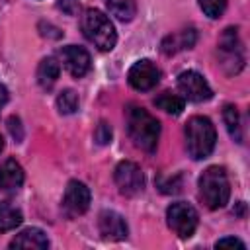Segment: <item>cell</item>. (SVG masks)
Here are the masks:
<instances>
[{"label": "cell", "instance_id": "cell-18", "mask_svg": "<svg viewBox=\"0 0 250 250\" xmlns=\"http://www.w3.org/2000/svg\"><path fill=\"white\" fill-rule=\"evenodd\" d=\"M154 105L160 107L162 111L170 113V115H180L184 111L186 102H184V98H180V96H176L172 92H162L160 96L154 98Z\"/></svg>", "mask_w": 250, "mask_h": 250}, {"label": "cell", "instance_id": "cell-27", "mask_svg": "<svg viewBox=\"0 0 250 250\" xmlns=\"http://www.w3.org/2000/svg\"><path fill=\"white\" fill-rule=\"evenodd\" d=\"M2 148H4V139H2V135H0V152H2Z\"/></svg>", "mask_w": 250, "mask_h": 250}, {"label": "cell", "instance_id": "cell-22", "mask_svg": "<svg viewBox=\"0 0 250 250\" xmlns=\"http://www.w3.org/2000/svg\"><path fill=\"white\" fill-rule=\"evenodd\" d=\"M111 137H113V131H111V125L105 123V121H100L96 131H94V139L98 145H109L111 143Z\"/></svg>", "mask_w": 250, "mask_h": 250}, {"label": "cell", "instance_id": "cell-16", "mask_svg": "<svg viewBox=\"0 0 250 250\" xmlns=\"http://www.w3.org/2000/svg\"><path fill=\"white\" fill-rule=\"evenodd\" d=\"M23 221V215L18 207H14L8 201H0V232L14 230Z\"/></svg>", "mask_w": 250, "mask_h": 250}, {"label": "cell", "instance_id": "cell-12", "mask_svg": "<svg viewBox=\"0 0 250 250\" xmlns=\"http://www.w3.org/2000/svg\"><path fill=\"white\" fill-rule=\"evenodd\" d=\"M23 180H25V174H23V168L20 166L18 160L6 158L0 164V189L2 191H16V189H20Z\"/></svg>", "mask_w": 250, "mask_h": 250}, {"label": "cell", "instance_id": "cell-19", "mask_svg": "<svg viewBox=\"0 0 250 250\" xmlns=\"http://www.w3.org/2000/svg\"><path fill=\"white\" fill-rule=\"evenodd\" d=\"M223 119H225V125H227V131L230 135L232 141L236 143H242V129H240V117H238V111L234 105H225L223 109Z\"/></svg>", "mask_w": 250, "mask_h": 250}, {"label": "cell", "instance_id": "cell-26", "mask_svg": "<svg viewBox=\"0 0 250 250\" xmlns=\"http://www.w3.org/2000/svg\"><path fill=\"white\" fill-rule=\"evenodd\" d=\"M6 102H8V92H6V88L0 84V107H2Z\"/></svg>", "mask_w": 250, "mask_h": 250}, {"label": "cell", "instance_id": "cell-5", "mask_svg": "<svg viewBox=\"0 0 250 250\" xmlns=\"http://www.w3.org/2000/svg\"><path fill=\"white\" fill-rule=\"evenodd\" d=\"M166 223L180 238H189L199 225V215L193 205L186 201H176L166 209Z\"/></svg>", "mask_w": 250, "mask_h": 250}, {"label": "cell", "instance_id": "cell-9", "mask_svg": "<svg viewBox=\"0 0 250 250\" xmlns=\"http://www.w3.org/2000/svg\"><path fill=\"white\" fill-rule=\"evenodd\" d=\"M178 88L184 94V98H188L189 102H207L213 98V90L207 84V80L195 72V70H184L178 76Z\"/></svg>", "mask_w": 250, "mask_h": 250}, {"label": "cell", "instance_id": "cell-2", "mask_svg": "<svg viewBox=\"0 0 250 250\" xmlns=\"http://www.w3.org/2000/svg\"><path fill=\"white\" fill-rule=\"evenodd\" d=\"M217 143V131L209 117L193 115L186 123V148L193 160L207 158Z\"/></svg>", "mask_w": 250, "mask_h": 250}, {"label": "cell", "instance_id": "cell-13", "mask_svg": "<svg viewBox=\"0 0 250 250\" xmlns=\"http://www.w3.org/2000/svg\"><path fill=\"white\" fill-rule=\"evenodd\" d=\"M10 248H37V250H45L49 248V238L41 229L29 227L23 229L20 234H16L10 242Z\"/></svg>", "mask_w": 250, "mask_h": 250}, {"label": "cell", "instance_id": "cell-21", "mask_svg": "<svg viewBox=\"0 0 250 250\" xmlns=\"http://www.w3.org/2000/svg\"><path fill=\"white\" fill-rule=\"evenodd\" d=\"M197 4L203 10V14L211 20L221 18L227 10V0H197Z\"/></svg>", "mask_w": 250, "mask_h": 250}, {"label": "cell", "instance_id": "cell-24", "mask_svg": "<svg viewBox=\"0 0 250 250\" xmlns=\"http://www.w3.org/2000/svg\"><path fill=\"white\" fill-rule=\"evenodd\" d=\"M8 129H10V133H12V137L20 143L21 141V137H23V133H21V125H20V117H10L8 119Z\"/></svg>", "mask_w": 250, "mask_h": 250}, {"label": "cell", "instance_id": "cell-11", "mask_svg": "<svg viewBox=\"0 0 250 250\" xmlns=\"http://www.w3.org/2000/svg\"><path fill=\"white\" fill-rule=\"evenodd\" d=\"M98 229L107 240H125L129 236V227L117 211H102L98 217Z\"/></svg>", "mask_w": 250, "mask_h": 250}, {"label": "cell", "instance_id": "cell-4", "mask_svg": "<svg viewBox=\"0 0 250 250\" xmlns=\"http://www.w3.org/2000/svg\"><path fill=\"white\" fill-rule=\"evenodd\" d=\"M80 29L84 37L90 43H94V47H98L100 51H111L117 43L115 27L102 10H96V8L84 10L80 18Z\"/></svg>", "mask_w": 250, "mask_h": 250}, {"label": "cell", "instance_id": "cell-14", "mask_svg": "<svg viewBox=\"0 0 250 250\" xmlns=\"http://www.w3.org/2000/svg\"><path fill=\"white\" fill-rule=\"evenodd\" d=\"M195 39H197L195 29L193 27H188V29H182L178 33H172V35L164 37L160 49H162L164 55H176L182 49H191L195 45Z\"/></svg>", "mask_w": 250, "mask_h": 250}, {"label": "cell", "instance_id": "cell-1", "mask_svg": "<svg viewBox=\"0 0 250 250\" xmlns=\"http://www.w3.org/2000/svg\"><path fill=\"white\" fill-rule=\"evenodd\" d=\"M127 133L131 137V141L146 150V152H154L158 146V139H160V121L156 117H152L145 107L131 104L127 107Z\"/></svg>", "mask_w": 250, "mask_h": 250}, {"label": "cell", "instance_id": "cell-10", "mask_svg": "<svg viewBox=\"0 0 250 250\" xmlns=\"http://www.w3.org/2000/svg\"><path fill=\"white\" fill-rule=\"evenodd\" d=\"M61 59H62L64 68L74 78H82L90 70V64H92L90 53L84 47H78V45H66V47H62L61 49Z\"/></svg>", "mask_w": 250, "mask_h": 250}, {"label": "cell", "instance_id": "cell-7", "mask_svg": "<svg viewBox=\"0 0 250 250\" xmlns=\"http://www.w3.org/2000/svg\"><path fill=\"white\" fill-rule=\"evenodd\" d=\"M90 189L84 182H78V180H70L66 184V189H64V195H62V211L66 217H78V215H84L90 207Z\"/></svg>", "mask_w": 250, "mask_h": 250}, {"label": "cell", "instance_id": "cell-20", "mask_svg": "<svg viewBox=\"0 0 250 250\" xmlns=\"http://www.w3.org/2000/svg\"><path fill=\"white\" fill-rule=\"evenodd\" d=\"M57 107L61 113L64 115H70L78 109V94L74 90H62L59 96H57Z\"/></svg>", "mask_w": 250, "mask_h": 250}, {"label": "cell", "instance_id": "cell-3", "mask_svg": "<svg viewBox=\"0 0 250 250\" xmlns=\"http://www.w3.org/2000/svg\"><path fill=\"white\" fill-rule=\"evenodd\" d=\"M199 199L209 209H221L229 203L230 197V184L229 176L223 166H209L197 180Z\"/></svg>", "mask_w": 250, "mask_h": 250}, {"label": "cell", "instance_id": "cell-17", "mask_svg": "<svg viewBox=\"0 0 250 250\" xmlns=\"http://www.w3.org/2000/svg\"><path fill=\"white\" fill-rule=\"evenodd\" d=\"M105 6L111 16H115L119 21H131L137 14V2L135 0H105Z\"/></svg>", "mask_w": 250, "mask_h": 250}, {"label": "cell", "instance_id": "cell-23", "mask_svg": "<svg viewBox=\"0 0 250 250\" xmlns=\"http://www.w3.org/2000/svg\"><path fill=\"white\" fill-rule=\"evenodd\" d=\"M78 4H80V0H59V2H57L59 10H62V12L68 14V16H74V14L78 12Z\"/></svg>", "mask_w": 250, "mask_h": 250}, {"label": "cell", "instance_id": "cell-15", "mask_svg": "<svg viewBox=\"0 0 250 250\" xmlns=\"http://www.w3.org/2000/svg\"><path fill=\"white\" fill-rule=\"evenodd\" d=\"M59 74H61V64L57 62L55 57H45L37 66V82L45 90H49L57 82Z\"/></svg>", "mask_w": 250, "mask_h": 250}, {"label": "cell", "instance_id": "cell-25", "mask_svg": "<svg viewBox=\"0 0 250 250\" xmlns=\"http://www.w3.org/2000/svg\"><path fill=\"white\" fill-rule=\"evenodd\" d=\"M225 246H238V248H246V244L242 242V240H238V238H232V236H229V238H221V240H217L215 242V248H225Z\"/></svg>", "mask_w": 250, "mask_h": 250}, {"label": "cell", "instance_id": "cell-8", "mask_svg": "<svg viewBox=\"0 0 250 250\" xmlns=\"http://www.w3.org/2000/svg\"><path fill=\"white\" fill-rule=\"evenodd\" d=\"M127 80H129V86L133 90H139V92H146V90H152L158 82H160V68L148 61V59H141L137 61L129 72H127Z\"/></svg>", "mask_w": 250, "mask_h": 250}, {"label": "cell", "instance_id": "cell-6", "mask_svg": "<svg viewBox=\"0 0 250 250\" xmlns=\"http://www.w3.org/2000/svg\"><path fill=\"white\" fill-rule=\"evenodd\" d=\"M113 180H115V184H117V188L123 195H137L145 188V174L131 160H121L115 166Z\"/></svg>", "mask_w": 250, "mask_h": 250}]
</instances>
